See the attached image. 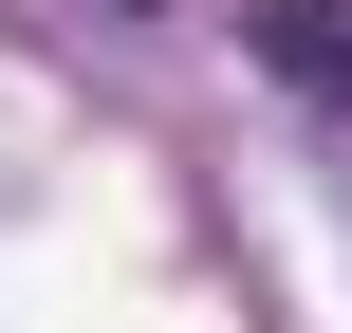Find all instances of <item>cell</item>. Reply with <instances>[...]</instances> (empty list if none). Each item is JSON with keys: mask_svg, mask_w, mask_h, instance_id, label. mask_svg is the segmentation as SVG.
Here are the masks:
<instances>
[{"mask_svg": "<svg viewBox=\"0 0 352 333\" xmlns=\"http://www.w3.org/2000/svg\"><path fill=\"white\" fill-rule=\"evenodd\" d=\"M241 56H260L297 111H334V130H352V0H278V19H241Z\"/></svg>", "mask_w": 352, "mask_h": 333, "instance_id": "obj_1", "label": "cell"}]
</instances>
